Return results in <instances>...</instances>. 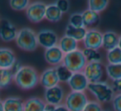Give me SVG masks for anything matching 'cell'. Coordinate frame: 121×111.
Instances as JSON below:
<instances>
[{
    "mask_svg": "<svg viewBox=\"0 0 121 111\" xmlns=\"http://www.w3.org/2000/svg\"><path fill=\"white\" fill-rule=\"evenodd\" d=\"M22 63H20V62L18 61V60L17 59V61L15 62V63H13V67L10 68L11 70H12L13 72V73L15 74L16 73H17V71H18L19 69L21 68V67H22Z\"/></svg>",
    "mask_w": 121,
    "mask_h": 111,
    "instance_id": "e575fe53",
    "label": "cell"
},
{
    "mask_svg": "<svg viewBox=\"0 0 121 111\" xmlns=\"http://www.w3.org/2000/svg\"><path fill=\"white\" fill-rule=\"evenodd\" d=\"M16 61L13 50L8 47H0V68L10 69Z\"/></svg>",
    "mask_w": 121,
    "mask_h": 111,
    "instance_id": "9a60e30c",
    "label": "cell"
},
{
    "mask_svg": "<svg viewBox=\"0 0 121 111\" xmlns=\"http://www.w3.org/2000/svg\"><path fill=\"white\" fill-rule=\"evenodd\" d=\"M57 45L65 54L73 52L79 49V42H77L71 37L66 36V35H63L62 37H60L59 39Z\"/></svg>",
    "mask_w": 121,
    "mask_h": 111,
    "instance_id": "d6986e66",
    "label": "cell"
},
{
    "mask_svg": "<svg viewBox=\"0 0 121 111\" xmlns=\"http://www.w3.org/2000/svg\"><path fill=\"white\" fill-rule=\"evenodd\" d=\"M62 64L66 66L71 73H81L83 72L85 67L86 66L87 61L82 50L78 49L75 51L65 54Z\"/></svg>",
    "mask_w": 121,
    "mask_h": 111,
    "instance_id": "277c9868",
    "label": "cell"
},
{
    "mask_svg": "<svg viewBox=\"0 0 121 111\" xmlns=\"http://www.w3.org/2000/svg\"><path fill=\"white\" fill-rule=\"evenodd\" d=\"M4 111H24V101L17 96H9L3 100Z\"/></svg>",
    "mask_w": 121,
    "mask_h": 111,
    "instance_id": "2e32d148",
    "label": "cell"
},
{
    "mask_svg": "<svg viewBox=\"0 0 121 111\" xmlns=\"http://www.w3.org/2000/svg\"><path fill=\"white\" fill-rule=\"evenodd\" d=\"M118 47L121 50V35L119 36V42H118Z\"/></svg>",
    "mask_w": 121,
    "mask_h": 111,
    "instance_id": "74e56055",
    "label": "cell"
},
{
    "mask_svg": "<svg viewBox=\"0 0 121 111\" xmlns=\"http://www.w3.org/2000/svg\"><path fill=\"white\" fill-rule=\"evenodd\" d=\"M37 38L38 45L45 50L58 45V35L51 29H42L37 32Z\"/></svg>",
    "mask_w": 121,
    "mask_h": 111,
    "instance_id": "30bf717a",
    "label": "cell"
},
{
    "mask_svg": "<svg viewBox=\"0 0 121 111\" xmlns=\"http://www.w3.org/2000/svg\"><path fill=\"white\" fill-rule=\"evenodd\" d=\"M105 73V68L102 62L87 63L83 70V73L90 83L103 81V77Z\"/></svg>",
    "mask_w": 121,
    "mask_h": 111,
    "instance_id": "52a82bcc",
    "label": "cell"
},
{
    "mask_svg": "<svg viewBox=\"0 0 121 111\" xmlns=\"http://www.w3.org/2000/svg\"><path fill=\"white\" fill-rule=\"evenodd\" d=\"M62 12L58 8L55 3L47 4L46 8V14L45 19L50 22H58L62 18Z\"/></svg>",
    "mask_w": 121,
    "mask_h": 111,
    "instance_id": "ffe728a7",
    "label": "cell"
},
{
    "mask_svg": "<svg viewBox=\"0 0 121 111\" xmlns=\"http://www.w3.org/2000/svg\"><path fill=\"white\" fill-rule=\"evenodd\" d=\"M13 82L22 91L34 89L40 84V73L34 67L22 65L14 74Z\"/></svg>",
    "mask_w": 121,
    "mask_h": 111,
    "instance_id": "6da1fadb",
    "label": "cell"
},
{
    "mask_svg": "<svg viewBox=\"0 0 121 111\" xmlns=\"http://www.w3.org/2000/svg\"><path fill=\"white\" fill-rule=\"evenodd\" d=\"M10 8L14 11H26L28 5L30 4V1L28 0H10L9 2Z\"/></svg>",
    "mask_w": 121,
    "mask_h": 111,
    "instance_id": "f1b7e54d",
    "label": "cell"
},
{
    "mask_svg": "<svg viewBox=\"0 0 121 111\" xmlns=\"http://www.w3.org/2000/svg\"><path fill=\"white\" fill-rule=\"evenodd\" d=\"M66 93L63 87L60 84L53 87L45 89L43 100L47 104H52L54 106L64 104Z\"/></svg>",
    "mask_w": 121,
    "mask_h": 111,
    "instance_id": "ba28073f",
    "label": "cell"
},
{
    "mask_svg": "<svg viewBox=\"0 0 121 111\" xmlns=\"http://www.w3.org/2000/svg\"><path fill=\"white\" fill-rule=\"evenodd\" d=\"M16 27L8 19L0 20V39L4 42H11L15 40L17 35Z\"/></svg>",
    "mask_w": 121,
    "mask_h": 111,
    "instance_id": "8fae6325",
    "label": "cell"
},
{
    "mask_svg": "<svg viewBox=\"0 0 121 111\" xmlns=\"http://www.w3.org/2000/svg\"><path fill=\"white\" fill-rule=\"evenodd\" d=\"M68 21H69L68 24H69L70 26H72V27H78V28L85 27L81 12H74V13L71 14ZM85 28H86V27H85Z\"/></svg>",
    "mask_w": 121,
    "mask_h": 111,
    "instance_id": "f546056e",
    "label": "cell"
},
{
    "mask_svg": "<svg viewBox=\"0 0 121 111\" xmlns=\"http://www.w3.org/2000/svg\"><path fill=\"white\" fill-rule=\"evenodd\" d=\"M87 5L88 9L99 14L108 8L109 1L107 0H89Z\"/></svg>",
    "mask_w": 121,
    "mask_h": 111,
    "instance_id": "d4e9b609",
    "label": "cell"
},
{
    "mask_svg": "<svg viewBox=\"0 0 121 111\" xmlns=\"http://www.w3.org/2000/svg\"><path fill=\"white\" fill-rule=\"evenodd\" d=\"M82 111H104L102 104L96 100H89Z\"/></svg>",
    "mask_w": 121,
    "mask_h": 111,
    "instance_id": "4dcf8cb0",
    "label": "cell"
},
{
    "mask_svg": "<svg viewBox=\"0 0 121 111\" xmlns=\"http://www.w3.org/2000/svg\"><path fill=\"white\" fill-rule=\"evenodd\" d=\"M54 111H70V110L65 106L64 104H60V105L56 106Z\"/></svg>",
    "mask_w": 121,
    "mask_h": 111,
    "instance_id": "d590c367",
    "label": "cell"
},
{
    "mask_svg": "<svg viewBox=\"0 0 121 111\" xmlns=\"http://www.w3.org/2000/svg\"><path fill=\"white\" fill-rule=\"evenodd\" d=\"M89 100L86 92L71 91L66 95L64 104L70 111H82Z\"/></svg>",
    "mask_w": 121,
    "mask_h": 111,
    "instance_id": "5b68a950",
    "label": "cell"
},
{
    "mask_svg": "<svg viewBox=\"0 0 121 111\" xmlns=\"http://www.w3.org/2000/svg\"><path fill=\"white\" fill-rule=\"evenodd\" d=\"M0 111H4V104H3V100H0Z\"/></svg>",
    "mask_w": 121,
    "mask_h": 111,
    "instance_id": "8d00e7d4",
    "label": "cell"
},
{
    "mask_svg": "<svg viewBox=\"0 0 121 111\" xmlns=\"http://www.w3.org/2000/svg\"><path fill=\"white\" fill-rule=\"evenodd\" d=\"M65 54L61 51L58 45L47 49L44 51V59L50 66L56 68L62 64Z\"/></svg>",
    "mask_w": 121,
    "mask_h": 111,
    "instance_id": "7c38bea8",
    "label": "cell"
},
{
    "mask_svg": "<svg viewBox=\"0 0 121 111\" xmlns=\"http://www.w3.org/2000/svg\"><path fill=\"white\" fill-rule=\"evenodd\" d=\"M105 73L111 81L121 79V63L119 64H106L104 66Z\"/></svg>",
    "mask_w": 121,
    "mask_h": 111,
    "instance_id": "cb8c5ba5",
    "label": "cell"
},
{
    "mask_svg": "<svg viewBox=\"0 0 121 111\" xmlns=\"http://www.w3.org/2000/svg\"><path fill=\"white\" fill-rule=\"evenodd\" d=\"M55 4H56L58 8L62 12V13L67 12L71 7L70 1H66V0H57L56 2H55Z\"/></svg>",
    "mask_w": 121,
    "mask_h": 111,
    "instance_id": "1f68e13d",
    "label": "cell"
},
{
    "mask_svg": "<svg viewBox=\"0 0 121 111\" xmlns=\"http://www.w3.org/2000/svg\"><path fill=\"white\" fill-rule=\"evenodd\" d=\"M55 68H56V71L59 81L62 83H67L68 81L70 80V78L72 76L73 73H71V72L63 64L59 65V66L56 67Z\"/></svg>",
    "mask_w": 121,
    "mask_h": 111,
    "instance_id": "484cf974",
    "label": "cell"
},
{
    "mask_svg": "<svg viewBox=\"0 0 121 111\" xmlns=\"http://www.w3.org/2000/svg\"><path fill=\"white\" fill-rule=\"evenodd\" d=\"M110 85L114 94H121V79L113 81Z\"/></svg>",
    "mask_w": 121,
    "mask_h": 111,
    "instance_id": "836d02e7",
    "label": "cell"
},
{
    "mask_svg": "<svg viewBox=\"0 0 121 111\" xmlns=\"http://www.w3.org/2000/svg\"><path fill=\"white\" fill-rule=\"evenodd\" d=\"M47 4L41 1H34L30 3L26 9V17L32 23L37 24L45 19Z\"/></svg>",
    "mask_w": 121,
    "mask_h": 111,
    "instance_id": "8992f818",
    "label": "cell"
},
{
    "mask_svg": "<svg viewBox=\"0 0 121 111\" xmlns=\"http://www.w3.org/2000/svg\"><path fill=\"white\" fill-rule=\"evenodd\" d=\"M103 32L96 28H90L86 31L82 43L85 49H92L99 50L102 48Z\"/></svg>",
    "mask_w": 121,
    "mask_h": 111,
    "instance_id": "9c48e42d",
    "label": "cell"
},
{
    "mask_svg": "<svg viewBox=\"0 0 121 111\" xmlns=\"http://www.w3.org/2000/svg\"><path fill=\"white\" fill-rule=\"evenodd\" d=\"M81 14H82L84 27L86 29H90L91 27L97 25L100 21V15L99 13L93 12L88 8L83 11Z\"/></svg>",
    "mask_w": 121,
    "mask_h": 111,
    "instance_id": "44dd1931",
    "label": "cell"
},
{
    "mask_svg": "<svg viewBox=\"0 0 121 111\" xmlns=\"http://www.w3.org/2000/svg\"><path fill=\"white\" fill-rule=\"evenodd\" d=\"M112 108L114 111H121V94H115L113 98Z\"/></svg>",
    "mask_w": 121,
    "mask_h": 111,
    "instance_id": "d6a6232c",
    "label": "cell"
},
{
    "mask_svg": "<svg viewBox=\"0 0 121 111\" xmlns=\"http://www.w3.org/2000/svg\"><path fill=\"white\" fill-rule=\"evenodd\" d=\"M119 36L118 33L113 31H107L104 32L102 38V48L106 51H109L118 47Z\"/></svg>",
    "mask_w": 121,
    "mask_h": 111,
    "instance_id": "ac0fdd59",
    "label": "cell"
},
{
    "mask_svg": "<svg viewBox=\"0 0 121 111\" xmlns=\"http://www.w3.org/2000/svg\"><path fill=\"white\" fill-rule=\"evenodd\" d=\"M104 111H107V110H104Z\"/></svg>",
    "mask_w": 121,
    "mask_h": 111,
    "instance_id": "ab89813d",
    "label": "cell"
},
{
    "mask_svg": "<svg viewBox=\"0 0 121 111\" xmlns=\"http://www.w3.org/2000/svg\"><path fill=\"white\" fill-rule=\"evenodd\" d=\"M82 52L84 54L87 63L93 62H101V54L99 50H92V49H82Z\"/></svg>",
    "mask_w": 121,
    "mask_h": 111,
    "instance_id": "83f0119b",
    "label": "cell"
},
{
    "mask_svg": "<svg viewBox=\"0 0 121 111\" xmlns=\"http://www.w3.org/2000/svg\"><path fill=\"white\" fill-rule=\"evenodd\" d=\"M47 103L43 99L32 96L24 100V111H45Z\"/></svg>",
    "mask_w": 121,
    "mask_h": 111,
    "instance_id": "e0dca14e",
    "label": "cell"
},
{
    "mask_svg": "<svg viewBox=\"0 0 121 111\" xmlns=\"http://www.w3.org/2000/svg\"><path fill=\"white\" fill-rule=\"evenodd\" d=\"M58 77L56 71V68L53 67H50L45 69L40 74V85L45 89L53 87L59 85Z\"/></svg>",
    "mask_w": 121,
    "mask_h": 111,
    "instance_id": "5bb4252c",
    "label": "cell"
},
{
    "mask_svg": "<svg viewBox=\"0 0 121 111\" xmlns=\"http://www.w3.org/2000/svg\"><path fill=\"white\" fill-rule=\"evenodd\" d=\"M86 31H87V29L85 28V27L78 28V27H74L72 26H70L69 24H67L66 27V29H65L64 35L71 37V38L74 39L77 42H81L83 41V40H84Z\"/></svg>",
    "mask_w": 121,
    "mask_h": 111,
    "instance_id": "7402d4cb",
    "label": "cell"
},
{
    "mask_svg": "<svg viewBox=\"0 0 121 111\" xmlns=\"http://www.w3.org/2000/svg\"><path fill=\"white\" fill-rule=\"evenodd\" d=\"M14 73L11 69L0 68V89H5L13 82Z\"/></svg>",
    "mask_w": 121,
    "mask_h": 111,
    "instance_id": "603a6c76",
    "label": "cell"
},
{
    "mask_svg": "<svg viewBox=\"0 0 121 111\" xmlns=\"http://www.w3.org/2000/svg\"><path fill=\"white\" fill-rule=\"evenodd\" d=\"M45 111H50V110H47V109H45Z\"/></svg>",
    "mask_w": 121,
    "mask_h": 111,
    "instance_id": "f35d334b",
    "label": "cell"
},
{
    "mask_svg": "<svg viewBox=\"0 0 121 111\" xmlns=\"http://www.w3.org/2000/svg\"><path fill=\"white\" fill-rule=\"evenodd\" d=\"M89 83L90 82L88 81L83 72H81V73H73L67 84L71 91L86 92V91H87Z\"/></svg>",
    "mask_w": 121,
    "mask_h": 111,
    "instance_id": "4fadbf2b",
    "label": "cell"
},
{
    "mask_svg": "<svg viewBox=\"0 0 121 111\" xmlns=\"http://www.w3.org/2000/svg\"><path fill=\"white\" fill-rule=\"evenodd\" d=\"M106 59L109 64H119L121 63V50L119 47L109 50L106 53Z\"/></svg>",
    "mask_w": 121,
    "mask_h": 111,
    "instance_id": "4316f807",
    "label": "cell"
},
{
    "mask_svg": "<svg viewBox=\"0 0 121 111\" xmlns=\"http://www.w3.org/2000/svg\"><path fill=\"white\" fill-rule=\"evenodd\" d=\"M15 43L20 50L26 52H33L39 46L37 32L29 27H23L18 30Z\"/></svg>",
    "mask_w": 121,
    "mask_h": 111,
    "instance_id": "3957f363",
    "label": "cell"
},
{
    "mask_svg": "<svg viewBox=\"0 0 121 111\" xmlns=\"http://www.w3.org/2000/svg\"><path fill=\"white\" fill-rule=\"evenodd\" d=\"M87 91L92 95L95 100L101 104L111 102L115 95L111 85L106 81L89 83Z\"/></svg>",
    "mask_w": 121,
    "mask_h": 111,
    "instance_id": "7a4b0ae2",
    "label": "cell"
}]
</instances>
